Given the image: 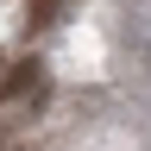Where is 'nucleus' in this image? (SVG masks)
I'll return each mask as SVG.
<instances>
[{
    "instance_id": "1",
    "label": "nucleus",
    "mask_w": 151,
    "mask_h": 151,
    "mask_svg": "<svg viewBox=\"0 0 151 151\" xmlns=\"http://www.w3.org/2000/svg\"><path fill=\"white\" fill-rule=\"evenodd\" d=\"M38 82V57H19V63L6 69V76H0V101H13V94H25Z\"/></svg>"
},
{
    "instance_id": "2",
    "label": "nucleus",
    "mask_w": 151,
    "mask_h": 151,
    "mask_svg": "<svg viewBox=\"0 0 151 151\" xmlns=\"http://www.w3.org/2000/svg\"><path fill=\"white\" fill-rule=\"evenodd\" d=\"M63 19V0H25V32H50Z\"/></svg>"
},
{
    "instance_id": "3",
    "label": "nucleus",
    "mask_w": 151,
    "mask_h": 151,
    "mask_svg": "<svg viewBox=\"0 0 151 151\" xmlns=\"http://www.w3.org/2000/svg\"><path fill=\"white\" fill-rule=\"evenodd\" d=\"M0 151H6V120H0Z\"/></svg>"
}]
</instances>
